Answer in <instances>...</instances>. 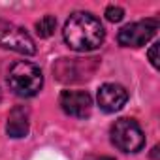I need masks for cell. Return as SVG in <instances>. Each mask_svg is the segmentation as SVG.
Wrapping results in <instances>:
<instances>
[{"mask_svg": "<svg viewBox=\"0 0 160 160\" xmlns=\"http://www.w3.org/2000/svg\"><path fill=\"white\" fill-rule=\"evenodd\" d=\"M60 108L72 117L85 119L92 111V98L85 91H64L60 94Z\"/></svg>", "mask_w": 160, "mask_h": 160, "instance_id": "52a82bcc", "label": "cell"}, {"mask_svg": "<svg viewBox=\"0 0 160 160\" xmlns=\"http://www.w3.org/2000/svg\"><path fill=\"white\" fill-rule=\"evenodd\" d=\"M62 36L70 49H73L77 53H87V51L98 49L104 43L106 30H104L100 19H96L92 13L75 12L68 17Z\"/></svg>", "mask_w": 160, "mask_h": 160, "instance_id": "6da1fadb", "label": "cell"}, {"mask_svg": "<svg viewBox=\"0 0 160 160\" xmlns=\"http://www.w3.org/2000/svg\"><path fill=\"white\" fill-rule=\"evenodd\" d=\"M98 106L102 111L106 113H115L119 109L124 108V104L128 102V92L122 85L117 83H104L98 89Z\"/></svg>", "mask_w": 160, "mask_h": 160, "instance_id": "ba28073f", "label": "cell"}, {"mask_svg": "<svg viewBox=\"0 0 160 160\" xmlns=\"http://www.w3.org/2000/svg\"><path fill=\"white\" fill-rule=\"evenodd\" d=\"M147 55H149V60H151V64H152L154 68H158V43H152Z\"/></svg>", "mask_w": 160, "mask_h": 160, "instance_id": "7c38bea8", "label": "cell"}, {"mask_svg": "<svg viewBox=\"0 0 160 160\" xmlns=\"http://www.w3.org/2000/svg\"><path fill=\"white\" fill-rule=\"evenodd\" d=\"M156 30H158V19L138 21L122 27L117 34V42L122 47H141L156 34Z\"/></svg>", "mask_w": 160, "mask_h": 160, "instance_id": "8992f818", "label": "cell"}, {"mask_svg": "<svg viewBox=\"0 0 160 160\" xmlns=\"http://www.w3.org/2000/svg\"><path fill=\"white\" fill-rule=\"evenodd\" d=\"M0 45L6 49H12L15 53H21V55L36 53V43L30 38V34L25 28L10 21H4V19H0Z\"/></svg>", "mask_w": 160, "mask_h": 160, "instance_id": "277c9868", "label": "cell"}, {"mask_svg": "<svg viewBox=\"0 0 160 160\" xmlns=\"http://www.w3.org/2000/svg\"><path fill=\"white\" fill-rule=\"evenodd\" d=\"M28 128H30V122H28V109L23 108V106H17L10 111L8 115V124H6V130H8V136L10 138H25L28 134Z\"/></svg>", "mask_w": 160, "mask_h": 160, "instance_id": "9c48e42d", "label": "cell"}, {"mask_svg": "<svg viewBox=\"0 0 160 160\" xmlns=\"http://www.w3.org/2000/svg\"><path fill=\"white\" fill-rule=\"evenodd\" d=\"M106 17H108V21H111V23H119V21L124 17V10L119 8V6H108Z\"/></svg>", "mask_w": 160, "mask_h": 160, "instance_id": "8fae6325", "label": "cell"}, {"mask_svg": "<svg viewBox=\"0 0 160 160\" xmlns=\"http://www.w3.org/2000/svg\"><path fill=\"white\" fill-rule=\"evenodd\" d=\"M8 85L17 96H23V98L36 96L43 85L42 70L32 62L19 60L8 72Z\"/></svg>", "mask_w": 160, "mask_h": 160, "instance_id": "7a4b0ae2", "label": "cell"}, {"mask_svg": "<svg viewBox=\"0 0 160 160\" xmlns=\"http://www.w3.org/2000/svg\"><path fill=\"white\" fill-rule=\"evenodd\" d=\"M87 160H115V158H111V156H89Z\"/></svg>", "mask_w": 160, "mask_h": 160, "instance_id": "4fadbf2b", "label": "cell"}, {"mask_svg": "<svg viewBox=\"0 0 160 160\" xmlns=\"http://www.w3.org/2000/svg\"><path fill=\"white\" fill-rule=\"evenodd\" d=\"M111 141L122 152H138L145 145V136L134 119H119L111 126Z\"/></svg>", "mask_w": 160, "mask_h": 160, "instance_id": "3957f363", "label": "cell"}, {"mask_svg": "<svg viewBox=\"0 0 160 160\" xmlns=\"http://www.w3.org/2000/svg\"><path fill=\"white\" fill-rule=\"evenodd\" d=\"M0 100H2V91H0Z\"/></svg>", "mask_w": 160, "mask_h": 160, "instance_id": "5bb4252c", "label": "cell"}, {"mask_svg": "<svg viewBox=\"0 0 160 160\" xmlns=\"http://www.w3.org/2000/svg\"><path fill=\"white\" fill-rule=\"evenodd\" d=\"M96 68V58H60L53 68L55 75L62 83H73L89 79Z\"/></svg>", "mask_w": 160, "mask_h": 160, "instance_id": "5b68a950", "label": "cell"}, {"mask_svg": "<svg viewBox=\"0 0 160 160\" xmlns=\"http://www.w3.org/2000/svg\"><path fill=\"white\" fill-rule=\"evenodd\" d=\"M55 27H57V19L53 15H43L36 23V32H38L40 38H49L55 32Z\"/></svg>", "mask_w": 160, "mask_h": 160, "instance_id": "30bf717a", "label": "cell"}]
</instances>
